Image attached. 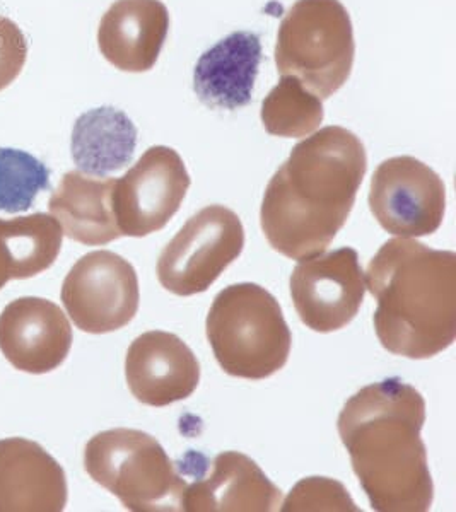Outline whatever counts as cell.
<instances>
[{"label": "cell", "instance_id": "6da1fadb", "mask_svg": "<svg viewBox=\"0 0 456 512\" xmlns=\"http://www.w3.org/2000/svg\"><path fill=\"white\" fill-rule=\"evenodd\" d=\"M366 169L363 142L347 128L301 140L265 190L260 222L269 245L291 260L325 253L351 216Z\"/></svg>", "mask_w": 456, "mask_h": 512}, {"label": "cell", "instance_id": "7a4b0ae2", "mask_svg": "<svg viewBox=\"0 0 456 512\" xmlns=\"http://www.w3.org/2000/svg\"><path fill=\"white\" fill-rule=\"evenodd\" d=\"M424 422V398L400 378L369 384L342 408L339 436L373 511L431 509L434 485L421 437Z\"/></svg>", "mask_w": 456, "mask_h": 512}, {"label": "cell", "instance_id": "3957f363", "mask_svg": "<svg viewBox=\"0 0 456 512\" xmlns=\"http://www.w3.org/2000/svg\"><path fill=\"white\" fill-rule=\"evenodd\" d=\"M366 287L376 297V337L388 352L431 359L456 338V255L416 239L386 241L369 262Z\"/></svg>", "mask_w": 456, "mask_h": 512}, {"label": "cell", "instance_id": "277c9868", "mask_svg": "<svg viewBox=\"0 0 456 512\" xmlns=\"http://www.w3.org/2000/svg\"><path fill=\"white\" fill-rule=\"evenodd\" d=\"M205 328L219 366L233 378L274 376L286 366L293 347L279 301L250 282L217 294Z\"/></svg>", "mask_w": 456, "mask_h": 512}, {"label": "cell", "instance_id": "5b68a950", "mask_svg": "<svg viewBox=\"0 0 456 512\" xmlns=\"http://www.w3.org/2000/svg\"><path fill=\"white\" fill-rule=\"evenodd\" d=\"M84 470L129 511H182L187 478L146 432L112 429L96 434L84 449Z\"/></svg>", "mask_w": 456, "mask_h": 512}, {"label": "cell", "instance_id": "8992f818", "mask_svg": "<svg viewBox=\"0 0 456 512\" xmlns=\"http://www.w3.org/2000/svg\"><path fill=\"white\" fill-rule=\"evenodd\" d=\"M356 55L349 12L340 0H298L282 19L275 64L320 99H328L351 76Z\"/></svg>", "mask_w": 456, "mask_h": 512}, {"label": "cell", "instance_id": "52a82bcc", "mask_svg": "<svg viewBox=\"0 0 456 512\" xmlns=\"http://www.w3.org/2000/svg\"><path fill=\"white\" fill-rule=\"evenodd\" d=\"M245 229L236 212L209 205L188 219L158 260L159 284L176 296L207 291L241 255Z\"/></svg>", "mask_w": 456, "mask_h": 512}, {"label": "cell", "instance_id": "ba28073f", "mask_svg": "<svg viewBox=\"0 0 456 512\" xmlns=\"http://www.w3.org/2000/svg\"><path fill=\"white\" fill-rule=\"evenodd\" d=\"M141 292L132 263L113 251H91L77 260L62 286L67 315L82 332H117L134 320Z\"/></svg>", "mask_w": 456, "mask_h": 512}, {"label": "cell", "instance_id": "9c48e42d", "mask_svg": "<svg viewBox=\"0 0 456 512\" xmlns=\"http://www.w3.org/2000/svg\"><path fill=\"white\" fill-rule=\"evenodd\" d=\"M190 183L175 149H147L123 178L115 181L113 210L122 236L144 238L161 231L182 207Z\"/></svg>", "mask_w": 456, "mask_h": 512}, {"label": "cell", "instance_id": "30bf717a", "mask_svg": "<svg viewBox=\"0 0 456 512\" xmlns=\"http://www.w3.org/2000/svg\"><path fill=\"white\" fill-rule=\"evenodd\" d=\"M369 207L390 234L400 238L429 236L445 219V183L419 159H386L371 180Z\"/></svg>", "mask_w": 456, "mask_h": 512}, {"label": "cell", "instance_id": "8fae6325", "mask_svg": "<svg viewBox=\"0 0 456 512\" xmlns=\"http://www.w3.org/2000/svg\"><path fill=\"white\" fill-rule=\"evenodd\" d=\"M364 272L354 248L299 260L291 275L294 308L313 332L332 333L349 325L364 301Z\"/></svg>", "mask_w": 456, "mask_h": 512}, {"label": "cell", "instance_id": "7c38bea8", "mask_svg": "<svg viewBox=\"0 0 456 512\" xmlns=\"http://www.w3.org/2000/svg\"><path fill=\"white\" fill-rule=\"evenodd\" d=\"M71 347V323L52 301L19 297L0 315V350L18 371L50 373L64 364Z\"/></svg>", "mask_w": 456, "mask_h": 512}, {"label": "cell", "instance_id": "4fadbf2b", "mask_svg": "<svg viewBox=\"0 0 456 512\" xmlns=\"http://www.w3.org/2000/svg\"><path fill=\"white\" fill-rule=\"evenodd\" d=\"M200 473L187 480L183 494L185 512L279 511L282 492L270 482L262 468L238 451L217 454L209 463L200 456Z\"/></svg>", "mask_w": 456, "mask_h": 512}, {"label": "cell", "instance_id": "5bb4252c", "mask_svg": "<svg viewBox=\"0 0 456 512\" xmlns=\"http://www.w3.org/2000/svg\"><path fill=\"white\" fill-rule=\"evenodd\" d=\"M125 376L137 402L168 407L187 400L197 390L200 364L192 349L175 333H142L125 359Z\"/></svg>", "mask_w": 456, "mask_h": 512}, {"label": "cell", "instance_id": "9a60e30c", "mask_svg": "<svg viewBox=\"0 0 456 512\" xmlns=\"http://www.w3.org/2000/svg\"><path fill=\"white\" fill-rule=\"evenodd\" d=\"M67 478L59 461L24 437L0 441V512H60Z\"/></svg>", "mask_w": 456, "mask_h": 512}, {"label": "cell", "instance_id": "2e32d148", "mask_svg": "<svg viewBox=\"0 0 456 512\" xmlns=\"http://www.w3.org/2000/svg\"><path fill=\"white\" fill-rule=\"evenodd\" d=\"M168 30L161 0H117L101 19L98 47L113 67L141 74L158 62Z\"/></svg>", "mask_w": 456, "mask_h": 512}, {"label": "cell", "instance_id": "e0dca14e", "mask_svg": "<svg viewBox=\"0 0 456 512\" xmlns=\"http://www.w3.org/2000/svg\"><path fill=\"white\" fill-rule=\"evenodd\" d=\"M262 41L252 31H236L200 55L193 91L212 110H240L252 101Z\"/></svg>", "mask_w": 456, "mask_h": 512}, {"label": "cell", "instance_id": "ac0fdd59", "mask_svg": "<svg viewBox=\"0 0 456 512\" xmlns=\"http://www.w3.org/2000/svg\"><path fill=\"white\" fill-rule=\"evenodd\" d=\"M115 181L82 171L65 173L48 209L67 238L88 246L108 245L122 238L113 210Z\"/></svg>", "mask_w": 456, "mask_h": 512}, {"label": "cell", "instance_id": "d6986e66", "mask_svg": "<svg viewBox=\"0 0 456 512\" xmlns=\"http://www.w3.org/2000/svg\"><path fill=\"white\" fill-rule=\"evenodd\" d=\"M137 128L123 111L101 106L82 113L72 130V159L82 173L106 176L134 158Z\"/></svg>", "mask_w": 456, "mask_h": 512}, {"label": "cell", "instance_id": "ffe728a7", "mask_svg": "<svg viewBox=\"0 0 456 512\" xmlns=\"http://www.w3.org/2000/svg\"><path fill=\"white\" fill-rule=\"evenodd\" d=\"M62 238L59 221L47 214L0 219V289L9 280L31 279L52 267Z\"/></svg>", "mask_w": 456, "mask_h": 512}, {"label": "cell", "instance_id": "44dd1931", "mask_svg": "<svg viewBox=\"0 0 456 512\" xmlns=\"http://www.w3.org/2000/svg\"><path fill=\"white\" fill-rule=\"evenodd\" d=\"M323 99L304 88L299 79L282 76L262 103V123L275 137H308L323 122Z\"/></svg>", "mask_w": 456, "mask_h": 512}, {"label": "cell", "instance_id": "7402d4cb", "mask_svg": "<svg viewBox=\"0 0 456 512\" xmlns=\"http://www.w3.org/2000/svg\"><path fill=\"white\" fill-rule=\"evenodd\" d=\"M50 188V171L30 152L0 147V212L19 214Z\"/></svg>", "mask_w": 456, "mask_h": 512}, {"label": "cell", "instance_id": "603a6c76", "mask_svg": "<svg viewBox=\"0 0 456 512\" xmlns=\"http://www.w3.org/2000/svg\"><path fill=\"white\" fill-rule=\"evenodd\" d=\"M281 511H359L344 485L330 478H304L287 495Z\"/></svg>", "mask_w": 456, "mask_h": 512}, {"label": "cell", "instance_id": "cb8c5ba5", "mask_svg": "<svg viewBox=\"0 0 456 512\" xmlns=\"http://www.w3.org/2000/svg\"><path fill=\"white\" fill-rule=\"evenodd\" d=\"M28 59V41L18 24L0 16V91L18 79Z\"/></svg>", "mask_w": 456, "mask_h": 512}]
</instances>
